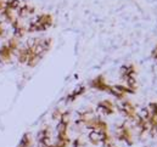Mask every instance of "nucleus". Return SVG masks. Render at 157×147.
<instances>
[{"mask_svg": "<svg viewBox=\"0 0 157 147\" xmlns=\"http://www.w3.org/2000/svg\"><path fill=\"white\" fill-rule=\"evenodd\" d=\"M1 16L4 17V20L6 21V22H9L10 24H11V22L15 20V16H13V11H11V10H9V9H4L1 12Z\"/></svg>", "mask_w": 157, "mask_h": 147, "instance_id": "12", "label": "nucleus"}, {"mask_svg": "<svg viewBox=\"0 0 157 147\" xmlns=\"http://www.w3.org/2000/svg\"><path fill=\"white\" fill-rule=\"evenodd\" d=\"M5 28H4V26H2V22H0V39H2V38L5 37Z\"/></svg>", "mask_w": 157, "mask_h": 147, "instance_id": "17", "label": "nucleus"}, {"mask_svg": "<svg viewBox=\"0 0 157 147\" xmlns=\"http://www.w3.org/2000/svg\"><path fill=\"white\" fill-rule=\"evenodd\" d=\"M36 12V9L28 4H25V5H21L18 9H17V16L21 17V18H26L31 15H33Z\"/></svg>", "mask_w": 157, "mask_h": 147, "instance_id": "9", "label": "nucleus"}, {"mask_svg": "<svg viewBox=\"0 0 157 147\" xmlns=\"http://www.w3.org/2000/svg\"><path fill=\"white\" fill-rule=\"evenodd\" d=\"M152 57H154L155 60H157V45L154 47V50H152Z\"/></svg>", "mask_w": 157, "mask_h": 147, "instance_id": "18", "label": "nucleus"}, {"mask_svg": "<svg viewBox=\"0 0 157 147\" xmlns=\"http://www.w3.org/2000/svg\"><path fill=\"white\" fill-rule=\"evenodd\" d=\"M116 138H117L119 141H123L125 142L127 145H133V134L130 131V129L125 125V123L121 124L116 130Z\"/></svg>", "mask_w": 157, "mask_h": 147, "instance_id": "3", "label": "nucleus"}, {"mask_svg": "<svg viewBox=\"0 0 157 147\" xmlns=\"http://www.w3.org/2000/svg\"><path fill=\"white\" fill-rule=\"evenodd\" d=\"M6 44H7L15 52L18 50V39H17V38L13 37V38H11V39H9V40L6 41Z\"/></svg>", "mask_w": 157, "mask_h": 147, "instance_id": "14", "label": "nucleus"}, {"mask_svg": "<svg viewBox=\"0 0 157 147\" xmlns=\"http://www.w3.org/2000/svg\"><path fill=\"white\" fill-rule=\"evenodd\" d=\"M13 54H15V51L5 43L4 45L0 46V62H2V63L10 62L12 56H13Z\"/></svg>", "mask_w": 157, "mask_h": 147, "instance_id": "6", "label": "nucleus"}, {"mask_svg": "<svg viewBox=\"0 0 157 147\" xmlns=\"http://www.w3.org/2000/svg\"><path fill=\"white\" fill-rule=\"evenodd\" d=\"M61 114H62V112L60 110H55L54 111V113H52V118L54 119H56V120H59L60 119V117H61Z\"/></svg>", "mask_w": 157, "mask_h": 147, "instance_id": "16", "label": "nucleus"}, {"mask_svg": "<svg viewBox=\"0 0 157 147\" xmlns=\"http://www.w3.org/2000/svg\"><path fill=\"white\" fill-rule=\"evenodd\" d=\"M11 28H12V31H13L15 38H17V39L23 38L25 34L27 33V29L23 27V24H22L17 18H15V20L11 22Z\"/></svg>", "mask_w": 157, "mask_h": 147, "instance_id": "7", "label": "nucleus"}, {"mask_svg": "<svg viewBox=\"0 0 157 147\" xmlns=\"http://www.w3.org/2000/svg\"><path fill=\"white\" fill-rule=\"evenodd\" d=\"M20 6H21L20 0H6V1H5V9H9V10H11V11L17 10Z\"/></svg>", "mask_w": 157, "mask_h": 147, "instance_id": "13", "label": "nucleus"}, {"mask_svg": "<svg viewBox=\"0 0 157 147\" xmlns=\"http://www.w3.org/2000/svg\"><path fill=\"white\" fill-rule=\"evenodd\" d=\"M98 111L105 115H110V114L115 113L116 110H115V105L110 100H104V101L98 104Z\"/></svg>", "mask_w": 157, "mask_h": 147, "instance_id": "8", "label": "nucleus"}, {"mask_svg": "<svg viewBox=\"0 0 157 147\" xmlns=\"http://www.w3.org/2000/svg\"><path fill=\"white\" fill-rule=\"evenodd\" d=\"M51 45V38H36L33 40H29L26 46L17 50V61L22 65H27L28 67L33 68L49 52Z\"/></svg>", "mask_w": 157, "mask_h": 147, "instance_id": "1", "label": "nucleus"}, {"mask_svg": "<svg viewBox=\"0 0 157 147\" xmlns=\"http://www.w3.org/2000/svg\"><path fill=\"white\" fill-rule=\"evenodd\" d=\"M84 92H85V86H79V88L75 89L72 92H70V94L66 96L65 101H66V102H73V101H76V100L78 99L79 96H82Z\"/></svg>", "mask_w": 157, "mask_h": 147, "instance_id": "10", "label": "nucleus"}, {"mask_svg": "<svg viewBox=\"0 0 157 147\" xmlns=\"http://www.w3.org/2000/svg\"><path fill=\"white\" fill-rule=\"evenodd\" d=\"M90 88L96 89V90H100V91H105V92H109V94L112 92V85L107 84V81H106V79H105L104 75H98L94 79H91Z\"/></svg>", "mask_w": 157, "mask_h": 147, "instance_id": "4", "label": "nucleus"}, {"mask_svg": "<svg viewBox=\"0 0 157 147\" xmlns=\"http://www.w3.org/2000/svg\"><path fill=\"white\" fill-rule=\"evenodd\" d=\"M121 112L123 113V115H124L127 119L133 120V122H134V120L136 119V117H138L135 106H134L130 101H128V100H124V101L122 102V105H121Z\"/></svg>", "mask_w": 157, "mask_h": 147, "instance_id": "5", "label": "nucleus"}, {"mask_svg": "<svg viewBox=\"0 0 157 147\" xmlns=\"http://www.w3.org/2000/svg\"><path fill=\"white\" fill-rule=\"evenodd\" d=\"M5 9V1L4 0H0V12Z\"/></svg>", "mask_w": 157, "mask_h": 147, "instance_id": "19", "label": "nucleus"}, {"mask_svg": "<svg viewBox=\"0 0 157 147\" xmlns=\"http://www.w3.org/2000/svg\"><path fill=\"white\" fill-rule=\"evenodd\" d=\"M149 110H150V112H151V114L157 119V102H151Z\"/></svg>", "mask_w": 157, "mask_h": 147, "instance_id": "15", "label": "nucleus"}, {"mask_svg": "<svg viewBox=\"0 0 157 147\" xmlns=\"http://www.w3.org/2000/svg\"><path fill=\"white\" fill-rule=\"evenodd\" d=\"M107 133V131H106ZM102 134L104 133H100V131H96V130H91L88 135V139L89 141L93 144V145H99L101 144V140H102Z\"/></svg>", "mask_w": 157, "mask_h": 147, "instance_id": "11", "label": "nucleus"}, {"mask_svg": "<svg viewBox=\"0 0 157 147\" xmlns=\"http://www.w3.org/2000/svg\"><path fill=\"white\" fill-rule=\"evenodd\" d=\"M54 23V18L50 13H41L38 15L34 20L29 22V26L27 28L28 33H36V32H44L49 29Z\"/></svg>", "mask_w": 157, "mask_h": 147, "instance_id": "2", "label": "nucleus"}]
</instances>
